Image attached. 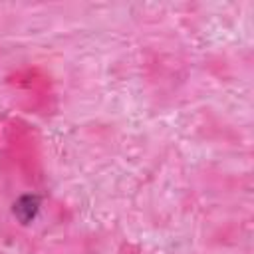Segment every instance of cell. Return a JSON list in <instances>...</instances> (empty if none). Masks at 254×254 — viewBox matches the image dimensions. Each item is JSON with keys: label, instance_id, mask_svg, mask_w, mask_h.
Returning a JSON list of instances; mask_svg holds the SVG:
<instances>
[{"label": "cell", "instance_id": "cell-1", "mask_svg": "<svg viewBox=\"0 0 254 254\" xmlns=\"http://www.w3.org/2000/svg\"><path fill=\"white\" fill-rule=\"evenodd\" d=\"M38 210H40V196L36 194H24L14 202V214L22 224H28L30 220H34Z\"/></svg>", "mask_w": 254, "mask_h": 254}]
</instances>
